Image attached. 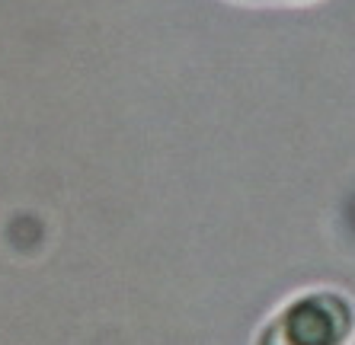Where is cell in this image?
Here are the masks:
<instances>
[{
	"instance_id": "obj_1",
	"label": "cell",
	"mask_w": 355,
	"mask_h": 345,
	"mask_svg": "<svg viewBox=\"0 0 355 345\" xmlns=\"http://www.w3.org/2000/svg\"><path fill=\"white\" fill-rule=\"evenodd\" d=\"M355 307L339 291H307L259 329L257 345H349Z\"/></svg>"
}]
</instances>
